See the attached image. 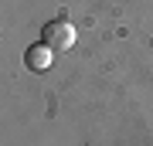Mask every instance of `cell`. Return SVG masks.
Here are the masks:
<instances>
[{
    "label": "cell",
    "mask_w": 153,
    "mask_h": 146,
    "mask_svg": "<svg viewBox=\"0 0 153 146\" xmlns=\"http://www.w3.org/2000/svg\"><path fill=\"white\" fill-rule=\"evenodd\" d=\"M41 38H44V44H48L51 51H68L71 44H75V27H71L65 17H58V21L44 24Z\"/></svg>",
    "instance_id": "1"
},
{
    "label": "cell",
    "mask_w": 153,
    "mask_h": 146,
    "mask_svg": "<svg viewBox=\"0 0 153 146\" xmlns=\"http://www.w3.org/2000/svg\"><path fill=\"white\" fill-rule=\"evenodd\" d=\"M24 61H27V68L31 71H48L51 68V48H48V44H31V48H27V54H24Z\"/></svg>",
    "instance_id": "2"
}]
</instances>
